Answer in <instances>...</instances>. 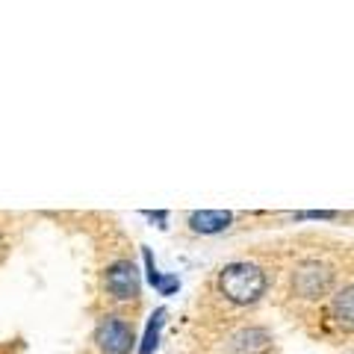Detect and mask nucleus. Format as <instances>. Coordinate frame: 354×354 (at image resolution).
Wrapping results in <instances>:
<instances>
[{
  "label": "nucleus",
  "mask_w": 354,
  "mask_h": 354,
  "mask_svg": "<svg viewBox=\"0 0 354 354\" xmlns=\"http://www.w3.org/2000/svg\"><path fill=\"white\" fill-rule=\"evenodd\" d=\"M266 286H269V278H266V272L260 269L257 263H227L225 269L218 274V290L221 295L227 298V301L234 304H254L260 301V295L266 292Z\"/></svg>",
  "instance_id": "1"
},
{
  "label": "nucleus",
  "mask_w": 354,
  "mask_h": 354,
  "mask_svg": "<svg viewBox=\"0 0 354 354\" xmlns=\"http://www.w3.org/2000/svg\"><path fill=\"white\" fill-rule=\"evenodd\" d=\"M133 342V325L121 316H104L95 328V346L101 354H130Z\"/></svg>",
  "instance_id": "2"
},
{
  "label": "nucleus",
  "mask_w": 354,
  "mask_h": 354,
  "mask_svg": "<svg viewBox=\"0 0 354 354\" xmlns=\"http://www.w3.org/2000/svg\"><path fill=\"white\" fill-rule=\"evenodd\" d=\"M330 281H334V272L325 263L304 260L292 274V290L301 298H322L330 290Z\"/></svg>",
  "instance_id": "3"
},
{
  "label": "nucleus",
  "mask_w": 354,
  "mask_h": 354,
  "mask_svg": "<svg viewBox=\"0 0 354 354\" xmlns=\"http://www.w3.org/2000/svg\"><path fill=\"white\" fill-rule=\"evenodd\" d=\"M104 286H106L109 295L118 298V301H133V298H139V290H142L139 269L130 260H118L113 266H106Z\"/></svg>",
  "instance_id": "4"
},
{
  "label": "nucleus",
  "mask_w": 354,
  "mask_h": 354,
  "mask_svg": "<svg viewBox=\"0 0 354 354\" xmlns=\"http://www.w3.org/2000/svg\"><path fill=\"white\" fill-rule=\"evenodd\" d=\"M230 221H234V213L227 209H195L189 216V227L195 234H221L230 227Z\"/></svg>",
  "instance_id": "5"
},
{
  "label": "nucleus",
  "mask_w": 354,
  "mask_h": 354,
  "mask_svg": "<svg viewBox=\"0 0 354 354\" xmlns=\"http://www.w3.org/2000/svg\"><path fill=\"white\" fill-rule=\"evenodd\" d=\"M330 313H334L337 325L342 330L354 334V283L342 286V290L334 295V301H330Z\"/></svg>",
  "instance_id": "6"
},
{
  "label": "nucleus",
  "mask_w": 354,
  "mask_h": 354,
  "mask_svg": "<svg viewBox=\"0 0 354 354\" xmlns=\"http://www.w3.org/2000/svg\"><path fill=\"white\" fill-rule=\"evenodd\" d=\"M269 346V334L263 328H248V330H239L234 337V351L239 354H257Z\"/></svg>",
  "instance_id": "7"
},
{
  "label": "nucleus",
  "mask_w": 354,
  "mask_h": 354,
  "mask_svg": "<svg viewBox=\"0 0 354 354\" xmlns=\"http://www.w3.org/2000/svg\"><path fill=\"white\" fill-rule=\"evenodd\" d=\"M162 325H165V310L160 307L157 313H153V316L148 319L145 337H142V342H139V354H153V351H157V346H160V330H162Z\"/></svg>",
  "instance_id": "8"
},
{
  "label": "nucleus",
  "mask_w": 354,
  "mask_h": 354,
  "mask_svg": "<svg viewBox=\"0 0 354 354\" xmlns=\"http://www.w3.org/2000/svg\"><path fill=\"white\" fill-rule=\"evenodd\" d=\"M142 257H145V274H148V283L151 286H162V281H165V274L157 269V263H153V257H151V248H142Z\"/></svg>",
  "instance_id": "9"
},
{
  "label": "nucleus",
  "mask_w": 354,
  "mask_h": 354,
  "mask_svg": "<svg viewBox=\"0 0 354 354\" xmlns=\"http://www.w3.org/2000/svg\"><path fill=\"white\" fill-rule=\"evenodd\" d=\"M177 286H180V281H177L174 274H165V281H162V286H160V295H174Z\"/></svg>",
  "instance_id": "10"
},
{
  "label": "nucleus",
  "mask_w": 354,
  "mask_h": 354,
  "mask_svg": "<svg viewBox=\"0 0 354 354\" xmlns=\"http://www.w3.org/2000/svg\"><path fill=\"white\" fill-rule=\"evenodd\" d=\"M298 218H337V213H328V209H319L316 213V209H310V213H301Z\"/></svg>",
  "instance_id": "11"
},
{
  "label": "nucleus",
  "mask_w": 354,
  "mask_h": 354,
  "mask_svg": "<svg viewBox=\"0 0 354 354\" xmlns=\"http://www.w3.org/2000/svg\"><path fill=\"white\" fill-rule=\"evenodd\" d=\"M145 216L153 218V221H160V227H165V221H169V213H162V209H160V213H151V209H145Z\"/></svg>",
  "instance_id": "12"
}]
</instances>
